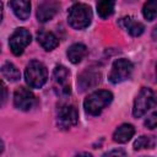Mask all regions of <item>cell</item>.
I'll return each mask as SVG.
<instances>
[{
	"label": "cell",
	"instance_id": "11",
	"mask_svg": "<svg viewBox=\"0 0 157 157\" xmlns=\"http://www.w3.org/2000/svg\"><path fill=\"white\" fill-rule=\"evenodd\" d=\"M69 75H70V72L64 65H56L53 71V78H54L55 83L58 85V87L60 88V94H63V96H69L71 92L70 86L66 83Z\"/></svg>",
	"mask_w": 157,
	"mask_h": 157
},
{
	"label": "cell",
	"instance_id": "4",
	"mask_svg": "<svg viewBox=\"0 0 157 157\" xmlns=\"http://www.w3.org/2000/svg\"><path fill=\"white\" fill-rule=\"evenodd\" d=\"M153 107H155V92L148 87L141 88V91L139 92V94L134 101V107H132L134 117L141 118Z\"/></svg>",
	"mask_w": 157,
	"mask_h": 157
},
{
	"label": "cell",
	"instance_id": "22",
	"mask_svg": "<svg viewBox=\"0 0 157 157\" xmlns=\"http://www.w3.org/2000/svg\"><path fill=\"white\" fill-rule=\"evenodd\" d=\"M157 114L153 112L146 120H145V126H147L148 129H155L156 128V125H157Z\"/></svg>",
	"mask_w": 157,
	"mask_h": 157
},
{
	"label": "cell",
	"instance_id": "18",
	"mask_svg": "<svg viewBox=\"0 0 157 157\" xmlns=\"http://www.w3.org/2000/svg\"><path fill=\"white\" fill-rule=\"evenodd\" d=\"M0 70H1L2 76H4L6 80H9V81H11V82H15V81H18V80H20L21 74H20L18 69H17L12 63H10V61L5 63V64L1 66Z\"/></svg>",
	"mask_w": 157,
	"mask_h": 157
},
{
	"label": "cell",
	"instance_id": "13",
	"mask_svg": "<svg viewBox=\"0 0 157 157\" xmlns=\"http://www.w3.org/2000/svg\"><path fill=\"white\" fill-rule=\"evenodd\" d=\"M10 7L15 16L22 21L27 20L31 15V1L29 0H10Z\"/></svg>",
	"mask_w": 157,
	"mask_h": 157
},
{
	"label": "cell",
	"instance_id": "8",
	"mask_svg": "<svg viewBox=\"0 0 157 157\" xmlns=\"http://www.w3.org/2000/svg\"><path fill=\"white\" fill-rule=\"evenodd\" d=\"M36 104V96L26 87H18L13 93V105L23 112L31 110Z\"/></svg>",
	"mask_w": 157,
	"mask_h": 157
},
{
	"label": "cell",
	"instance_id": "24",
	"mask_svg": "<svg viewBox=\"0 0 157 157\" xmlns=\"http://www.w3.org/2000/svg\"><path fill=\"white\" fill-rule=\"evenodd\" d=\"M4 151V142H2V140L0 139V153Z\"/></svg>",
	"mask_w": 157,
	"mask_h": 157
},
{
	"label": "cell",
	"instance_id": "15",
	"mask_svg": "<svg viewBox=\"0 0 157 157\" xmlns=\"http://www.w3.org/2000/svg\"><path fill=\"white\" fill-rule=\"evenodd\" d=\"M134 134L135 129L131 124H121L113 132V140L118 144H125L134 136Z\"/></svg>",
	"mask_w": 157,
	"mask_h": 157
},
{
	"label": "cell",
	"instance_id": "7",
	"mask_svg": "<svg viewBox=\"0 0 157 157\" xmlns=\"http://www.w3.org/2000/svg\"><path fill=\"white\" fill-rule=\"evenodd\" d=\"M77 121H78V113L74 105L66 104L59 109L56 124L61 130H69L70 128L75 126Z\"/></svg>",
	"mask_w": 157,
	"mask_h": 157
},
{
	"label": "cell",
	"instance_id": "10",
	"mask_svg": "<svg viewBox=\"0 0 157 157\" xmlns=\"http://www.w3.org/2000/svg\"><path fill=\"white\" fill-rule=\"evenodd\" d=\"M101 82V74L94 70H85L78 75L77 80V86L80 91H86L88 88L96 87Z\"/></svg>",
	"mask_w": 157,
	"mask_h": 157
},
{
	"label": "cell",
	"instance_id": "20",
	"mask_svg": "<svg viewBox=\"0 0 157 157\" xmlns=\"http://www.w3.org/2000/svg\"><path fill=\"white\" fill-rule=\"evenodd\" d=\"M156 145V140L152 136H140L134 142V150H144V148H153Z\"/></svg>",
	"mask_w": 157,
	"mask_h": 157
},
{
	"label": "cell",
	"instance_id": "25",
	"mask_svg": "<svg viewBox=\"0 0 157 157\" xmlns=\"http://www.w3.org/2000/svg\"><path fill=\"white\" fill-rule=\"evenodd\" d=\"M1 18H2V2L0 1V21H1Z\"/></svg>",
	"mask_w": 157,
	"mask_h": 157
},
{
	"label": "cell",
	"instance_id": "23",
	"mask_svg": "<svg viewBox=\"0 0 157 157\" xmlns=\"http://www.w3.org/2000/svg\"><path fill=\"white\" fill-rule=\"evenodd\" d=\"M125 151L123 150H112V151H108L105 152L103 156H125Z\"/></svg>",
	"mask_w": 157,
	"mask_h": 157
},
{
	"label": "cell",
	"instance_id": "19",
	"mask_svg": "<svg viewBox=\"0 0 157 157\" xmlns=\"http://www.w3.org/2000/svg\"><path fill=\"white\" fill-rule=\"evenodd\" d=\"M142 15L147 21H153L157 15V0H147L144 5Z\"/></svg>",
	"mask_w": 157,
	"mask_h": 157
},
{
	"label": "cell",
	"instance_id": "1",
	"mask_svg": "<svg viewBox=\"0 0 157 157\" xmlns=\"http://www.w3.org/2000/svg\"><path fill=\"white\" fill-rule=\"evenodd\" d=\"M113 101V94L109 91L105 90H98L88 94L83 101V108L85 110L91 115H98L102 113V110L110 104Z\"/></svg>",
	"mask_w": 157,
	"mask_h": 157
},
{
	"label": "cell",
	"instance_id": "3",
	"mask_svg": "<svg viewBox=\"0 0 157 157\" xmlns=\"http://www.w3.org/2000/svg\"><path fill=\"white\" fill-rule=\"evenodd\" d=\"M48 78V70L45 65L38 60H32L27 64L25 70V80L32 88H40Z\"/></svg>",
	"mask_w": 157,
	"mask_h": 157
},
{
	"label": "cell",
	"instance_id": "14",
	"mask_svg": "<svg viewBox=\"0 0 157 157\" xmlns=\"http://www.w3.org/2000/svg\"><path fill=\"white\" fill-rule=\"evenodd\" d=\"M37 40L40 44V47L48 52L55 49L59 45V40H58L56 36L48 31H39L37 33Z\"/></svg>",
	"mask_w": 157,
	"mask_h": 157
},
{
	"label": "cell",
	"instance_id": "17",
	"mask_svg": "<svg viewBox=\"0 0 157 157\" xmlns=\"http://www.w3.org/2000/svg\"><path fill=\"white\" fill-rule=\"evenodd\" d=\"M115 6V0H98L97 1V13L101 18H108L113 15Z\"/></svg>",
	"mask_w": 157,
	"mask_h": 157
},
{
	"label": "cell",
	"instance_id": "6",
	"mask_svg": "<svg viewBox=\"0 0 157 157\" xmlns=\"http://www.w3.org/2000/svg\"><path fill=\"white\" fill-rule=\"evenodd\" d=\"M31 33L26 28H17L9 39V45L13 55H21L26 47L31 43Z\"/></svg>",
	"mask_w": 157,
	"mask_h": 157
},
{
	"label": "cell",
	"instance_id": "9",
	"mask_svg": "<svg viewBox=\"0 0 157 157\" xmlns=\"http://www.w3.org/2000/svg\"><path fill=\"white\" fill-rule=\"evenodd\" d=\"M59 7H60V4L55 0H43L38 5V10H37L38 21L42 23L50 21L58 13Z\"/></svg>",
	"mask_w": 157,
	"mask_h": 157
},
{
	"label": "cell",
	"instance_id": "21",
	"mask_svg": "<svg viewBox=\"0 0 157 157\" xmlns=\"http://www.w3.org/2000/svg\"><path fill=\"white\" fill-rule=\"evenodd\" d=\"M7 102V87L0 80V108H2Z\"/></svg>",
	"mask_w": 157,
	"mask_h": 157
},
{
	"label": "cell",
	"instance_id": "16",
	"mask_svg": "<svg viewBox=\"0 0 157 157\" xmlns=\"http://www.w3.org/2000/svg\"><path fill=\"white\" fill-rule=\"evenodd\" d=\"M66 55H67L69 60L72 64H78L87 55V48L82 43H75V44L69 47V49L66 52Z\"/></svg>",
	"mask_w": 157,
	"mask_h": 157
},
{
	"label": "cell",
	"instance_id": "12",
	"mask_svg": "<svg viewBox=\"0 0 157 157\" xmlns=\"http://www.w3.org/2000/svg\"><path fill=\"white\" fill-rule=\"evenodd\" d=\"M120 26H121L129 34H131L132 37H139V36H141V34L144 33V31H145V26H144L140 21L135 20V18L131 17V16L123 17V18L120 20Z\"/></svg>",
	"mask_w": 157,
	"mask_h": 157
},
{
	"label": "cell",
	"instance_id": "2",
	"mask_svg": "<svg viewBox=\"0 0 157 157\" xmlns=\"http://www.w3.org/2000/svg\"><path fill=\"white\" fill-rule=\"evenodd\" d=\"M92 21V10L86 4H75L70 7L67 13V22L75 29H83L90 26Z\"/></svg>",
	"mask_w": 157,
	"mask_h": 157
},
{
	"label": "cell",
	"instance_id": "5",
	"mask_svg": "<svg viewBox=\"0 0 157 157\" xmlns=\"http://www.w3.org/2000/svg\"><path fill=\"white\" fill-rule=\"evenodd\" d=\"M132 70H134V66H132V63L130 60L124 59V58L118 59L112 65L110 72L108 75V80L114 85L121 83L131 76Z\"/></svg>",
	"mask_w": 157,
	"mask_h": 157
}]
</instances>
